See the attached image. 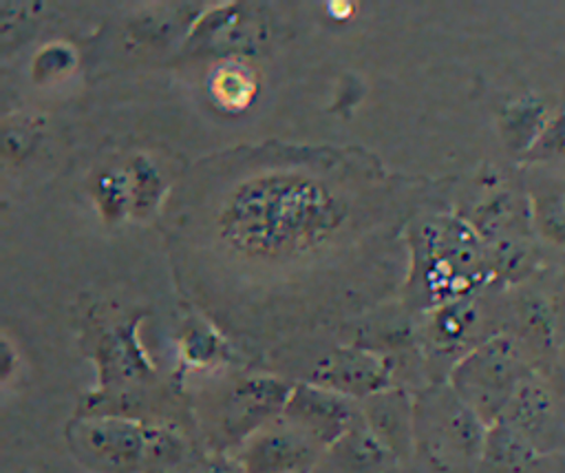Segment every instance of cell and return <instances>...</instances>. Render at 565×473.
<instances>
[{
    "label": "cell",
    "instance_id": "obj_23",
    "mask_svg": "<svg viewBox=\"0 0 565 473\" xmlns=\"http://www.w3.org/2000/svg\"><path fill=\"white\" fill-rule=\"evenodd\" d=\"M181 356L192 367H205L221 356V343L212 332L190 327L181 338Z\"/></svg>",
    "mask_w": 565,
    "mask_h": 473
},
{
    "label": "cell",
    "instance_id": "obj_20",
    "mask_svg": "<svg viewBox=\"0 0 565 473\" xmlns=\"http://www.w3.org/2000/svg\"><path fill=\"white\" fill-rule=\"evenodd\" d=\"M130 188V210L137 217L148 214L161 199V175L146 155H135L124 168Z\"/></svg>",
    "mask_w": 565,
    "mask_h": 473
},
{
    "label": "cell",
    "instance_id": "obj_8",
    "mask_svg": "<svg viewBox=\"0 0 565 473\" xmlns=\"http://www.w3.org/2000/svg\"><path fill=\"white\" fill-rule=\"evenodd\" d=\"M393 362L362 347H338L322 356L305 382L331 389L351 400H366L391 387Z\"/></svg>",
    "mask_w": 565,
    "mask_h": 473
},
{
    "label": "cell",
    "instance_id": "obj_11",
    "mask_svg": "<svg viewBox=\"0 0 565 473\" xmlns=\"http://www.w3.org/2000/svg\"><path fill=\"white\" fill-rule=\"evenodd\" d=\"M527 438L541 453H556L565 444V427L545 380L532 371L514 391L499 418Z\"/></svg>",
    "mask_w": 565,
    "mask_h": 473
},
{
    "label": "cell",
    "instance_id": "obj_5",
    "mask_svg": "<svg viewBox=\"0 0 565 473\" xmlns=\"http://www.w3.org/2000/svg\"><path fill=\"white\" fill-rule=\"evenodd\" d=\"M294 385L276 376H245L232 380L210 411V438L218 451L243 446L254 433L274 422Z\"/></svg>",
    "mask_w": 565,
    "mask_h": 473
},
{
    "label": "cell",
    "instance_id": "obj_19",
    "mask_svg": "<svg viewBox=\"0 0 565 473\" xmlns=\"http://www.w3.org/2000/svg\"><path fill=\"white\" fill-rule=\"evenodd\" d=\"M545 122L547 115L543 104L532 97H523L519 102L508 104L501 113V135L505 146L512 153H521L523 157L541 135Z\"/></svg>",
    "mask_w": 565,
    "mask_h": 473
},
{
    "label": "cell",
    "instance_id": "obj_25",
    "mask_svg": "<svg viewBox=\"0 0 565 473\" xmlns=\"http://www.w3.org/2000/svg\"><path fill=\"white\" fill-rule=\"evenodd\" d=\"M33 126L29 124H15V128H4L2 144L7 155H22L31 148L33 144Z\"/></svg>",
    "mask_w": 565,
    "mask_h": 473
},
{
    "label": "cell",
    "instance_id": "obj_18",
    "mask_svg": "<svg viewBox=\"0 0 565 473\" xmlns=\"http://www.w3.org/2000/svg\"><path fill=\"white\" fill-rule=\"evenodd\" d=\"M527 201L536 236L565 248V181H541L532 188Z\"/></svg>",
    "mask_w": 565,
    "mask_h": 473
},
{
    "label": "cell",
    "instance_id": "obj_12",
    "mask_svg": "<svg viewBox=\"0 0 565 473\" xmlns=\"http://www.w3.org/2000/svg\"><path fill=\"white\" fill-rule=\"evenodd\" d=\"M486 316L475 296L441 305L428 312L424 332L426 351L433 360H448V371L479 343L490 338L486 329Z\"/></svg>",
    "mask_w": 565,
    "mask_h": 473
},
{
    "label": "cell",
    "instance_id": "obj_22",
    "mask_svg": "<svg viewBox=\"0 0 565 473\" xmlns=\"http://www.w3.org/2000/svg\"><path fill=\"white\" fill-rule=\"evenodd\" d=\"M565 157V108L547 117L541 135L523 155L525 161H554Z\"/></svg>",
    "mask_w": 565,
    "mask_h": 473
},
{
    "label": "cell",
    "instance_id": "obj_13",
    "mask_svg": "<svg viewBox=\"0 0 565 473\" xmlns=\"http://www.w3.org/2000/svg\"><path fill=\"white\" fill-rule=\"evenodd\" d=\"M556 453H541L508 422L488 427L477 473H561Z\"/></svg>",
    "mask_w": 565,
    "mask_h": 473
},
{
    "label": "cell",
    "instance_id": "obj_1",
    "mask_svg": "<svg viewBox=\"0 0 565 473\" xmlns=\"http://www.w3.org/2000/svg\"><path fill=\"white\" fill-rule=\"evenodd\" d=\"M342 199L298 172H267L236 186L218 212L223 243L249 259H289L316 250L340 228Z\"/></svg>",
    "mask_w": 565,
    "mask_h": 473
},
{
    "label": "cell",
    "instance_id": "obj_3",
    "mask_svg": "<svg viewBox=\"0 0 565 473\" xmlns=\"http://www.w3.org/2000/svg\"><path fill=\"white\" fill-rule=\"evenodd\" d=\"M486 431L446 380L413 398V455L426 473H477Z\"/></svg>",
    "mask_w": 565,
    "mask_h": 473
},
{
    "label": "cell",
    "instance_id": "obj_10",
    "mask_svg": "<svg viewBox=\"0 0 565 473\" xmlns=\"http://www.w3.org/2000/svg\"><path fill=\"white\" fill-rule=\"evenodd\" d=\"M263 18L243 4L216 7L199 18L188 33V49L194 53L234 55L256 51L265 42Z\"/></svg>",
    "mask_w": 565,
    "mask_h": 473
},
{
    "label": "cell",
    "instance_id": "obj_21",
    "mask_svg": "<svg viewBox=\"0 0 565 473\" xmlns=\"http://www.w3.org/2000/svg\"><path fill=\"white\" fill-rule=\"evenodd\" d=\"M93 197H95L97 208L102 210L104 219L113 221V219H119L121 214H126V210H130V188H128V177H126L124 168L102 172L95 179Z\"/></svg>",
    "mask_w": 565,
    "mask_h": 473
},
{
    "label": "cell",
    "instance_id": "obj_26",
    "mask_svg": "<svg viewBox=\"0 0 565 473\" xmlns=\"http://www.w3.org/2000/svg\"><path fill=\"white\" fill-rule=\"evenodd\" d=\"M329 13L335 18H347L353 13V4L351 2H329Z\"/></svg>",
    "mask_w": 565,
    "mask_h": 473
},
{
    "label": "cell",
    "instance_id": "obj_4",
    "mask_svg": "<svg viewBox=\"0 0 565 473\" xmlns=\"http://www.w3.org/2000/svg\"><path fill=\"white\" fill-rule=\"evenodd\" d=\"M532 371L527 345L516 334L497 332L459 358L446 382L490 427L503 416L514 391Z\"/></svg>",
    "mask_w": 565,
    "mask_h": 473
},
{
    "label": "cell",
    "instance_id": "obj_14",
    "mask_svg": "<svg viewBox=\"0 0 565 473\" xmlns=\"http://www.w3.org/2000/svg\"><path fill=\"white\" fill-rule=\"evenodd\" d=\"M360 411L369 429L395 460L413 455V398L406 391L388 387L362 400Z\"/></svg>",
    "mask_w": 565,
    "mask_h": 473
},
{
    "label": "cell",
    "instance_id": "obj_9",
    "mask_svg": "<svg viewBox=\"0 0 565 473\" xmlns=\"http://www.w3.org/2000/svg\"><path fill=\"white\" fill-rule=\"evenodd\" d=\"M358 416L355 400L311 382L294 385L280 413V418L305 431L322 449H331L353 427Z\"/></svg>",
    "mask_w": 565,
    "mask_h": 473
},
{
    "label": "cell",
    "instance_id": "obj_15",
    "mask_svg": "<svg viewBox=\"0 0 565 473\" xmlns=\"http://www.w3.org/2000/svg\"><path fill=\"white\" fill-rule=\"evenodd\" d=\"M192 458L185 438L170 424L146 422L141 473H190Z\"/></svg>",
    "mask_w": 565,
    "mask_h": 473
},
{
    "label": "cell",
    "instance_id": "obj_27",
    "mask_svg": "<svg viewBox=\"0 0 565 473\" xmlns=\"http://www.w3.org/2000/svg\"><path fill=\"white\" fill-rule=\"evenodd\" d=\"M307 473H309V471H307Z\"/></svg>",
    "mask_w": 565,
    "mask_h": 473
},
{
    "label": "cell",
    "instance_id": "obj_2",
    "mask_svg": "<svg viewBox=\"0 0 565 473\" xmlns=\"http://www.w3.org/2000/svg\"><path fill=\"white\" fill-rule=\"evenodd\" d=\"M408 298L419 309L470 298L492 278L486 243L470 221L452 214L419 219L408 234Z\"/></svg>",
    "mask_w": 565,
    "mask_h": 473
},
{
    "label": "cell",
    "instance_id": "obj_16",
    "mask_svg": "<svg viewBox=\"0 0 565 473\" xmlns=\"http://www.w3.org/2000/svg\"><path fill=\"white\" fill-rule=\"evenodd\" d=\"M331 449L338 453L344 466L362 473L384 471L395 460V455L369 429V424L362 418V411L353 422V427Z\"/></svg>",
    "mask_w": 565,
    "mask_h": 473
},
{
    "label": "cell",
    "instance_id": "obj_7",
    "mask_svg": "<svg viewBox=\"0 0 565 473\" xmlns=\"http://www.w3.org/2000/svg\"><path fill=\"white\" fill-rule=\"evenodd\" d=\"M320 451L313 438L278 416L241 446L236 464L241 473H307Z\"/></svg>",
    "mask_w": 565,
    "mask_h": 473
},
{
    "label": "cell",
    "instance_id": "obj_24",
    "mask_svg": "<svg viewBox=\"0 0 565 473\" xmlns=\"http://www.w3.org/2000/svg\"><path fill=\"white\" fill-rule=\"evenodd\" d=\"M75 62V55L68 46L64 44H49L44 46L38 57L33 60V77H38V82L57 77L62 73H66Z\"/></svg>",
    "mask_w": 565,
    "mask_h": 473
},
{
    "label": "cell",
    "instance_id": "obj_6",
    "mask_svg": "<svg viewBox=\"0 0 565 473\" xmlns=\"http://www.w3.org/2000/svg\"><path fill=\"white\" fill-rule=\"evenodd\" d=\"M73 455L97 473H141L146 422L126 416H75L66 427Z\"/></svg>",
    "mask_w": 565,
    "mask_h": 473
},
{
    "label": "cell",
    "instance_id": "obj_17",
    "mask_svg": "<svg viewBox=\"0 0 565 473\" xmlns=\"http://www.w3.org/2000/svg\"><path fill=\"white\" fill-rule=\"evenodd\" d=\"M258 93V77L241 60L221 62L210 75V95L225 113L245 111Z\"/></svg>",
    "mask_w": 565,
    "mask_h": 473
}]
</instances>
